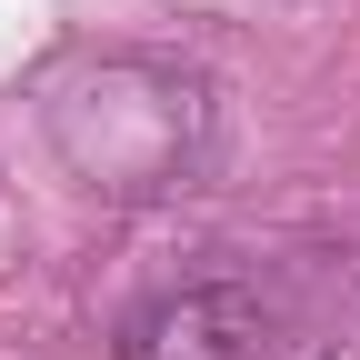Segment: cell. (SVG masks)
Returning <instances> with one entry per match:
<instances>
[{"instance_id": "obj_1", "label": "cell", "mask_w": 360, "mask_h": 360, "mask_svg": "<svg viewBox=\"0 0 360 360\" xmlns=\"http://www.w3.org/2000/svg\"><path fill=\"white\" fill-rule=\"evenodd\" d=\"M40 130L51 160L101 200H170L200 191L210 141H220V101L191 60L160 51H80L51 90H40Z\"/></svg>"}, {"instance_id": "obj_2", "label": "cell", "mask_w": 360, "mask_h": 360, "mask_svg": "<svg viewBox=\"0 0 360 360\" xmlns=\"http://www.w3.org/2000/svg\"><path fill=\"white\" fill-rule=\"evenodd\" d=\"M281 321L250 281H180L120 321V360H270Z\"/></svg>"}]
</instances>
